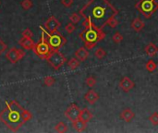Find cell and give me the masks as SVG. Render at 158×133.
Returning a JSON list of instances; mask_svg holds the SVG:
<instances>
[{
	"label": "cell",
	"instance_id": "obj_30",
	"mask_svg": "<svg viewBox=\"0 0 158 133\" xmlns=\"http://www.w3.org/2000/svg\"><path fill=\"white\" fill-rule=\"evenodd\" d=\"M55 79L53 77H51V76H47V77H45V80H44V83L46 85V86H52V85H54V83H55Z\"/></svg>",
	"mask_w": 158,
	"mask_h": 133
},
{
	"label": "cell",
	"instance_id": "obj_17",
	"mask_svg": "<svg viewBox=\"0 0 158 133\" xmlns=\"http://www.w3.org/2000/svg\"><path fill=\"white\" fill-rule=\"evenodd\" d=\"M145 53L149 55V57H154L158 53V48L154 43H150L145 46Z\"/></svg>",
	"mask_w": 158,
	"mask_h": 133
},
{
	"label": "cell",
	"instance_id": "obj_13",
	"mask_svg": "<svg viewBox=\"0 0 158 133\" xmlns=\"http://www.w3.org/2000/svg\"><path fill=\"white\" fill-rule=\"evenodd\" d=\"M84 98H85V100L89 104L93 105L99 100V94L94 90H89L85 93V95H84Z\"/></svg>",
	"mask_w": 158,
	"mask_h": 133
},
{
	"label": "cell",
	"instance_id": "obj_15",
	"mask_svg": "<svg viewBox=\"0 0 158 133\" xmlns=\"http://www.w3.org/2000/svg\"><path fill=\"white\" fill-rule=\"evenodd\" d=\"M92 118V114L91 113V111L88 108H84L80 111L79 119L82 120L83 122H85V123H88Z\"/></svg>",
	"mask_w": 158,
	"mask_h": 133
},
{
	"label": "cell",
	"instance_id": "obj_22",
	"mask_svg": "<svg viewBox=\"0 0 158 133\" xmlns=\"http://www.w3.org/2000/svg\"><path fill=\"white\" fill-rule=\"evenodd\" d=\"M55 129L57 132H60V133H64L68 130V126L67 124H65L64 122H59V123H57L55 127Z\"/></svg>",
	"mask_w": 158,
	"mask_h": 133
},
{
	"label": "cell",
	"instance_id": "obj_33",
	"mask_svg": "<svg viewBox=\"0 0 158 133\" xmlns=\"http://www.w3.org/2000/svg\"><path fill=\"white\" fill-rule=\"evenodd\" d=\"M7 46L6 44V43L2 39H0V55L7 50Z\"/></svg>",
	"mask_w": 158,
	"mask_h": 133
},
{
	"label": "cell",
	"instance_id": "obj_16",
	"mask_svg": "<svg viewBox=\"0 0 158 133\" xmlns=\"http://www.w3.org/2000/svg\"><path fill=\"white\" fill-rule=\"evenodd\" d=\"M120 117H121L124 121H126V122H130V121L135 117V114H134V112H133L131 109L126 108V109H124L122 112H121Z\"/></svg>",
	"mask_w": 158,
	"mask_h": 133
},
{
	"label": "cell",
	"instance_id": "obj_20",
	"mask_svg": "<svg viewBox=\"0 0 158 133\" xmlns=\"http://www.w3.org/2000/svg\"><path fill=\"white\" fill-rule=\"evenodd\" d=\"M68 66H69V68L70 69H76L77 68H79V66H80V61L76 58H72L69 59V61L68 62Z\"/></svg>",
	"mask_w": 158,
	"mask_h": 133
},
{
	"label": "cell",
	"instance_id": "obj_34",
	"mask_svg": "<svg viewBox=\"0 0 158 133\" xmlns=\"http://www.w3.org/2000/svg\"><path fill=\"white\" fill-rule=\"evenodd\" d=\"M73 2H74L73 0H61V4L66 7H70Z\"/></svg>",
	"mask_w": 158,
	"mask_h": 133
},
{
	"label": "cell",
	"instance_id": "obj_31",
	"mask_svg": "<svg viewBox=\"0 0 158 133\" xmlns=\"http://www.w3.org/2000/svg\"><path fill=\"white\" fill-rule=\"evenodd\" d=\"M151 123L154 125V126H157L158 125V113L157 112H154L150 117H149Z\"/></svg>",
	"mask_w": 158,
	"mask_h": 133
},
{
	"label": "cell",
	"instance_id": "obj_25",
	"mask_svg": "<svg viewBox=\"0 0 158 133\" xmlns=\"http://www.w3.org/2000/svg\"><path fill=\"white\" fill-rule=\"evenodd\" d=\"M22 121L25 123V122H27V121H29V120H31V118H33V115H31V113L30 112V111L23 109L22 114Z\"/></svg>",
	"mask_w": 158,
	"mask_h": 133
},
{
	"label": "cell",
	"instance_id": "obj_8",
	"mask_svg": "<svg viewBox=\"0 0 158 133\" xmlns=\"http://www.w3.org/2000/svg\"><path fill=\"white\" fill-rule=\"evenodd\" d=\"M25 55V53L22 49H18V48H11L9 49L7 54H6V58L9 60V62L11 63H17L19 60H22Z\"/></svg>",
	"mask_w": 158,
	"mask_h": 133
},
{
	"label": "cell",
	"instance_id": "obj_26",
	"mask_svg": "<svg viewBox=\"0 0 158 133\" xmlns=\"http://www.w3.org/2000/svg\"><path fill=\"white\" fill-rule=\"evenodd\" d=\"M85 82H86V85H87L88 87L92 88L94 85L96 84V80H95V78H94L93 76H89L87 79H86Z\"/></svg>",
	"mask_w": 158,
	"mask_h": 133
},
{
	"label": "cell",
	"instance_id": "obj_36",
	"mask_svg": "<svg viewBox=\"0 0 158 133\" xmlns=\"http://www.w3.org/2000/svg\"><path fill=\"white\" fill-rule=\"evenodd\" d=\"M84 44H85V47L87 49H92L94 46H95V43H84Z\"/></svg>",
	"mask_w": 158,
	"mask_h": 133
},
{
	"label": "cell",
	"instance_id": "obj_27",
	"mask_svg": "<svg viewBox=\"0 0 158 133\" xmlns=\"http://www.w3.org/2000/svg\"><path fill=\"white\" fill-rule=\"evenodd\" d=\"M112 39H113V41H114L116 43H120L123 41V35L121 34L120 32L117 31V32H116L115 34L112 36Z\"/></svg>",
	"mask_w": 158,
	"mask_h": 133
},
{
	"label": "cell",
	"instance_id": "obj_18",
	"mask_svg": "<svg viewBox=\"0 0 158 133\" xmlns=\"http://www.w3.org/2000/svg\"><path fill=\"white\" fill-rule=\"evenodd\" d=\"M131 28L135 31H141L144 28V22L140 19V18H136L131 23Z\"/></svg>",
	"mask_w": 158,
	"mask_h": 133
},
{
	"label": "cell",
	"instance_id": "obj_14",
	"mask_svg": "<svg viewBox=\"0 0 158 133\" xmlns=\"http://www.w3.org/2000/svg\"><path fill=\"white\" fill-rule=\"evenodd\" d=\"M89 57V52L86 47H80L75 52V58L80 61L83 62L85 61Z\"/></svg>",
	"mask_w": 158,
	"mask_h": 133
},
{
	"label": "cell",
	"instance_id": "obj_29",
	"mask_svg": "<svg viewBox=\"0 0 158 133\" xmlns=\"http://www.w3.org/2000/svg\"><path fill=\"white\" fill-rule=\"evenodd\" d=\"M33 6H34V4H33V1H31V0H23V1L22 2V7L25 10L31 8Z\"/></svg>",
	"mask_w": 158,
	"mask_h": 133
},
{
	"label": "cell",
	"instance_id": "obj_2",
	"mask_svg": "<svg viewBox=\"0 0 158 133\" xmlns=\"http://www.w3.org/2000/svg\"><path fill=\"white\" fill-rule=\"evenodd\" d=\"M6 108L0 112V121L10 130L17 131L24 123L22 117L23 108L13 100L6 103Z\"/></svg>",
	"mask_w": 158,
	"mask_h": 133
},
{
	"label": "cell",
	"instance_id": "obj_12",
	"mask_svg": "<svg viewBox=\"0 0 158 133\" xmlns=\"http://www.w3.org/2000/svg\"><path fill=\"white\" fill-rule=\"evenodd\" d=\"M19 44L26 50H31V49L34 50V47L35 46V43L34 40L31 39V37H25V36H22V38L19 40Z\"/></svg>",
	"mask_w": 158,
	"mask_h": 133
},
{
	"label": "cell",
	"instance_id": "obj_3",
	"mask_svg": "<svg viewBox=\"0 0 158 133\" xmlns=\"http://www.w3.org/2000/svg\"><path fill=\"white\" fill-rule=\"evenodd\" d=\"M80 37L84 43H97L102 41L104 38V33L100 30L97 31L92 27L91 24L87 29H84V31L80 34Z\"/></svg>",
	"mask_w": 158,
	"mask_h": 133
},
{
	"label": "cell",
	"instance_id": "obj_32",
	"mask_svg": "<svg viewBox=\"0 0 158 133\" xmlns=\"http://www.w3.org/2000/svg\"><path fill=\"white\" fill-rule=\"evenodd\" d=\"M76 30L75 26H74V23H72V22H70V23H68L66 26H65V31L68 32V33H72L73 31H74Z\"/></svg>",
	"mask_w": 158,
	"mask_h": 133
},
{
	"label": "cell",
	"instance_id": "obj_11",
	"mask_svg": "<svg viewBox=\"0 0 158 133\" xmlns=\"http://www.w3.org/2000/svg\"><path fill=\"white\" fill-rule=\"evenodd\" d=\"M135 84L134 82L130 79L129 77H124L121 80V81L119 82V87L121 88V90L125 93H128L130 90L134 88Z\"/></svg>",
	"mask_w": 158,
	"mask_h": 133
},
{
	"label": "cell",
	"instance_id": "obj_21",
	"mask_svg": "<svg viewBox=\"0 0 158 133\" xmlns=\"http://www.w3.org/2000/svg\"><path fill=\"white\" fill-rule=\"evenodd\" d=\"M145 68H146L147 71L154 72V71L156 69V68H157V65H156V63H155L154 60L150 59L149 61H147V63H146V65H145Z\"/></svg>",
	"mask_w": 158,
	"mask_h": 133
},
{
	"label": "cell",
	"instance_id": "obj_28",
	"mask_svg": "<svg viewBox=\"0 0 158 133\" xmlns=\"http://www.w3.org/2000/svg\"><path fill=\"white\" fill-rule=\"evenodd\" d=\"M69 20L72 22V23H78V22H80V15L78 14V13H72L70 16H69Z\"/></svg>",
	"mask_w": 158,
	"mask_h": 133
},
{
	"label": "cell",
	"instance_id": "obj_24",
	"mask_svg": "<svg viewBox=\"0 0 158 133\" xmlns=\"http://www.w3.org/2000/svg\"><path fill=\"white\" fill-rule=\"evenodd\" d=\"M105 55H107V52H105L103 48L99 47L95 50V52H94V55H95V58L97 59H103L104 57H105Z\"/></svg>",
	"mask_w": 158,
	"mask_h": 133
},
{
	"label": "cell",
	"instance_id": "obj_10",
	"mask_svg": "<svg viewBox=\"0 0 158 133\" xmlns=\"http://www.w3.org/2000/svg\"><path fill=\"white\" fill-rule=\"evenodd\" d=\"M60 22L54 17L51 16L48 18V19L45 21V27L46 28V30L50 32V33H54L57 31V29L60 27Z\"/></svg>",
	"mask_w": 158,
	"mask_h": 133
},
{
	"label": "cell",
	"instance_id": "obj_5",
	"mask_svg": "<svg viewBox=\"0 0 158 133\" xmlns=\"http://www.w3.org/2000/svg\"><path fill=\"white\" fill-rule=\"evenodd\" d=\"M34 51L40 58H43V59H46L48 58V55H50V53L52 52L51 47L47 41V38L45 37V31H43V32H42L40 41L34 46Z\"/></svg>",
	"mask_w": 158,
	"mask_h": 133
},
{
	"label": "cell",
	"instance_id": "obj_4",
	"mask_svg": "<svg viewBox=\"0 0 158 133\" xmlns=\"http://www.w3.org/2000/svg\"><path fill=\"white\" fill-rule=\"evenodd\" d=\"M135 7L146 19H149L158 9V3L155 0H140Z\"/></svg>",
	"mask_w": 158,
	"mask_h": 133
},
{
	"label": "cell",
	"instance_id": "obj_23",
	"mask_svg": "<svg viewBox=\"0 0 158 133\" xmlns=\"http://www.w3.org/2000/svg\"><path fill=\"white\" fill-rule=\"evenodd\" d=\"M115 16H116V15H113V16L110 17V18L107 19V24L109 25L111 28H116V27L118 25V21L117 19H116Z\"/></svg>",
	"mask_w": 158,
	"mask_h": 133
},
{
	"label": "cell",
	"instance_id": "obj_19",
	"mask_svg": "<svg viewBox=\"0 0 158 133\" xmlns=\"http://www.w3.org/2000/svg\"><path fill=\"white\" fill-rule=\"evenodd\" d=\"M72 125H73V127H74V129L78 132L83 131L84 129H85V128H86V123H85V122H83L82 120H80V119H77L75 121H73L72 122Z\"/></svg>",
	"mask_w": 158,
	"mask_h": 133
},
{
	"label": "cell",
	"instance_id": "obj_1",
	"mask_svg": "<svg viewBox=\"0 0 158 133\" xmlns=\"http://www.w3.org/2000/svg\"><path fill=\"white\" fill-rule=\"evenodd\" d=\"M117 14L118 10H116L107 0H99L92 7L91 15L88 16V18L92 21V27L100 31L104 25H107V21L110 17Z\"/></svg>",
	"mask_w": 158,
	"mask_h": 133
},
{
	"label": "cell",
	"instance_id": "obj_9",
	"mask_svg": "<svg viewBox=\"0 0 158 133\" xmlns=\"http://www.w3.org/2000/svg\"><path fill=\"white\" fill-rule=\"evenodd\" d=\"M80 109L78 107L77 105L75 104H71L66 110L65 112V117L69 119L71 122L75 121L77 119H79V116H80Z\"/></svg>",
	"mask_w": 158,
	"mask_h": 133
},
{
	"label": "cell",
	"instance_id": "obj_35",
	"mask_svg": "<svg viewBox=\"0 0 158 133\" xmlns=\"http://www.w3.org/2000/svg\"><path fill=\"white\" fill-rule=\"evenodd\" d=\"M22 36L25 37H33V31H31L30 29H26L22 31Z\"/></svg>",
	"mask_w": 158,
	"mask_h": 133
},
{
	"label": "cell",
	"instance_id": "obj_7",
	"mask_svg": "<svg viewBox=\"0 0 158 133\" xmlns=\"http://www.w3.org/2000/svg\"><path fill=\"white\" fill-rule=\"evenodd\" d=\"M47 41L51 47V50H58L62 46L66 43V39L63 37L59 32H54V33H47Z\"/></svg>",
	"mask_w": 158,
	"mask_h": 133
},
{
	"label": "cell",
	"instance_id": "obj_6",
	"mask_svg": "<svg viewBox=\"0 0 158 133\" xmlns=\"http://www.w3.org/2000/svg\"><path fill=\"white\" fill-rule=\"evenodd\" d=\"M46 60L48 61V63L50 64V66L53 69L57 70L65 64L66 58L64 57V55L60 53L58 50H54L50 53V55H48Z\"/></svg>",
	"mask_w": 158,
	"mask_h": 133
}]
</instances>
